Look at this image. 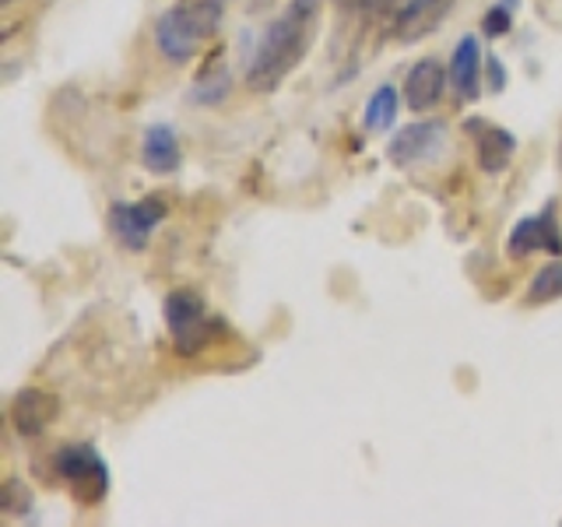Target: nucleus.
I'll return each instance as SVG.
<instances>
[{
    "label": "nucleus",
    "instance_id": "nucleus-1",
    "mask_svg": "<svg viewBox=\"0 0 562 527\" xmlns=\"http://www.w3.org/2000/svg\"><path fill=\"white\" fill-rule=\"evenodd\" d=\"M321 8L324 0H289V8L281 11V18L268 25L263 40L246 70V85L257 96H271L274 88H281L292 70L303 64V57L313 46L316 22H321Z\"/></svg>",
    "mask_w": 562,
    "mask_h": 527
},
{
    "label": "nucleus",
    "instance_id": "nucleus-2",
    "mask_svg": "<svg viewBox=\"0 0 562 527\" xmlns=\"http://www.w3.org/2000/svg\"><path fill=\"white\" fill-rule=\"evenodd\" d=\"M225 0H176L155 22V46L172 64H190L222 25Z\"/></svg>",
    "mask_w": 562,
    "mask_h": 527
},
{
    "label": "nucleus",
    "instance_id": "nucleus-3",
    "mask_svg": "<svg viewBox=\"0 0 562 527\" xmlns=\"http://www.w3.org/2000/svg\"><path fill=\"white\" fill-rule=\"evenodd\" d=\"M162 316L169 327L172 348L180 356H198L222 334V324L207 316L204 295L198 289H172L162 303Z\"/></svg>",
    "mask_w": 562,
    "mask_h": 527
},
{
    "label": "nucleus",
    "instance_id": "nucleus-4",
    "mask_svg": "<svg viewBox=\"0 0 562 527\" xmlns=\"http://www.w3.org/2000/svg\"><path fill=\"white\" fill-rule=\"evenodd\" d=\"M53 471H57V479L75 492V500L85 506L102 503L105 492H110V468H105L99 450L88 444L60 447L53 453Z\"/></svg>",
    "mask_w": 562,
    "mask_h": 527
},
{
    "label": "nucleus",
    "instance_id": "nucleus-5",
    "mask_svg": "<svg viewBox=\"0 0 562 527\" xmlns=\"http://www.w3.org/2000/svg\"><path fill=\"white\" fill-rule=\"evenodd\" d=\"M169 208L162 198H140V201H116L110 204V233L120 246L140 254L151 243V233L166 222Z\"/></svg>",
    "mask_w": 562,
    "mask_h": 527
},
{
    "label": "nucleus",
    "instance_id": "nucleus-6",
    "mask_svg": "<svg viewBox=\"0 0 562 527\" xmlns=\"http://www.w3.org/2000/svg\"><path fill=\"white\" fill-rule=\"evenodd\" d=\"M506 254L514 260L535 257V254H552L562 257V225L555 218V204H544V211L531 218H520L506 236Z\"/></svg>",
    "mask_w": 562,
    "mask_h": 527
},
{
    "label": "nucleus",
    "instance_id": "nucleus-7",
    "mask_svg": "<svg viewBox=\"0 0 562 527\" xmlns=\"http://www.w3.org/2000/svg\"><path fill=\"white\" fill-rule=\"evenodd\" d=\"M447 137V127L443 120H418V123H408V127H401L394 137H391V148H386V158H391V166L397 169H408L415 162H426L439 152Z\"/></svg>",
    "mask_w": 562,
    "mask_h": 527
},
{
    "label": "nucleus",
    "instance_id": "nucleus-8",
    "mask_svg": "<svg viewBox=\"0 0 562 527\" xmlns=\"http://www.w3.org/2000/svg\"><path fill=\"white\" fill-rule=\"evenodd\" d=\"M57 415H60V401L57 394L43 391V386H25L11 401V426L18 429V436H43Z\"/></svg>",
    "mask_w": 562,
    "mask_h": 527
},
{
    "label": "nucleus",
    "instance_id": "nucleus-9",
    "mask_svg": "<svg viewBox=\"0 0 562 527\" xmlns=\"http://www.w3.org/2000/svg\"><path fill=\"white\" fill-rule=\"evenodd\" d=\"M457 0H408L397 18H394V32L401 43H418L426 40L429 32H436L443 25V18L453 11Z\"/></svg>",
    "mask_w": 562,
    "mask_h": 527
},
{
    "label": "nucleus",
    "instance_id": "nucleus-10",
    "mask_svg": "<svg viewBox=\"0 0 562 527\" xmlns=\"http://www.w3.org/2000/svg\"><path fill=\"white\" fill-rule=\"evenodd\" d=\"M482 78H485V57L479 35H464L450 57V85L464 102H474L482 96Z\"/></svg>",
    "mask_w": 562,
    "mask_h": 527
},
{
    "label": "nucleus",
    "instance_id": "nucleus-11",
    "mask_svg": "<svg viewBox=\"0 0 562 527\" xmlns=\"http://www.w3.org/2000/svg\"><path fill=\"white\" fill-rule=\"evenodd\" d=\"M468 131L479 137V169L488 172V176H496L503 172L509 162H514V155H517V137L509 134L506 127H496V123H488V120H468Z\"/></svg>",
    "mask_w": 562,
    "mask_h": 527
},
{
    "label": "nucleus",
    "instance_id": "nucleus-12",
    "mask_svg": "<svg viewBox=\"0 0 562 527\" xmlns=\"http://www.w3.org/2000/svg\"><path fill=\"white\" fill-rule=\"evenodd\" d=\"M447 88V70L439 67V60H418L408 78H404V102L412 105L415 113H429L432 105H439Z\"/></svg>",
    "mask_w": 562,
    "mask_h": 527
},
{
    "label": "nucleus",
    "instance_id": "nucleus-13",
    "mask_svg": "<svg viewBox=\"0 0 562 527\" xmlns=\"http://www.w3.org/2000/svg\"><path fill=\"white\" fill-rule=\"evenodd\" d=\"M140 162L155 176H169L180 169L183 152H180V137L169 127V123H151L140 141Z\"/></svg>",
    "mask_w": 562,
    "mask_h": 527
},
{
    "label": "nucleus",
    "instance_id": "nucleus-14",
    "mask_svg": "<svg viewBox=\"0 0 562 527\" xmlns=\"http://www.w3.org/2000/svg\"><path fill=\"white\" fill-rule=\"evenodd\" d=\"M397 105H401V92L394 85H380L373 96H369L366 102V110H362V127L366 131H386V127H394V120H397Z\"/></svg>",
    "mask_w": 562,
    "mask_h": 527
},
{
    "label": "nucleus",
    "instance_id": "nucleus-15",
    "mask_svg": "<svg viewBox=\"0 0 562 527\" xmlns=\"http://www.w3.org/2000/svg\"><path fill=\"white\" fill-rule=\"evenodd\" d=\"M562 299V257H552L527 285V306H549Z\"/></svg>",
    "mask_w": 562,
    "mask_h": 527
},
{
    "label": "nucleus",
    "instance_id": "nucleus-16",
    "mask_svg": "<svg viewBox=\"0 0 562 527\" xmlns=\"http://www.w3.org/2000/svg\"><path fill=\"white\" fill-rule=\"evenodd\" d=\"M228 85H233V81H228V70L222 64H211V67L201 70V78L193 81L190 99L201 102V105H218L228 96Z\"/></svg>",
    "mask_w": 562,
    "mask_h": 527
},
{
    "label": "nucleus",
    "instance_id": "nucleus-17",
    "mask_svg": "<svg viewBox=\"0 0 562 527\" xmlns=\"http://www.w3.org/2000/svg\"><path fill=\"white\" fill-rule=\"evenodd\" d=\"M32 509V492L18 482V479H8L4 489H0V514L4 517H22Z\"/></svg>",
    "mask_w": 562,
    "mask_h": 527
},
{
    "label": "nucleus",
    "instance_id": "nucleus-18",
    "mask_svg": "<svg viewBox=\"0 0 562 527\" xmlns=\"http://www.w3.org/2000/svg\"><path fill=\"white\" fill-rule=\"evenodd\" d=\"M514 8H517V0H496V4H492L482 18V32L492 35V40L506 35L509 29H514Z\"/></svg>",
    "mask_w": 562,
    "mask_h": 527
},
{
    "label": "nucleus",
    "instance_id": "nucleus-19",
    "mask_svg": "<svg viewBox=\"0 0 562 527\" xmlns=\"http://www.w3.org/2000/svg\"><path fill=\"white\" fill-rule=\"evenodd\" d=\"M485 75H488V88H492V92H503L506 75H503V64L496 57H485Z\"/></svg>",
    "mask_w": 562,
    "mask_h": 527
},
{
    "label": "nucleus",
    "instance_id": "nucleus-20",
    "mask_svg": "<svg viewBox=\"0 0 562 527\" xmlns=\"http://www.w3.org/2000/svg\"><path fill=\"white\" fill-rule=\"evenodd\" d=\"M11 4V0H0V8H8Z\"/></svg>",
    "mask_w": 562,
    "mask_h": 527
}]
</instances>
